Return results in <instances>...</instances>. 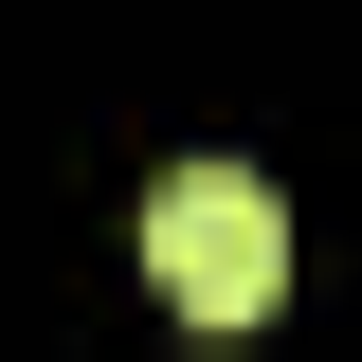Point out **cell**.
<instances>
[{"instance_id": "1", "label": "cell", "mask_w": 362, "mask_h": 362, "mask_svg": "<svg viewBox=\"0 0 362 362\" xmlns=\"http://www.w3.org/2000/svg\"><path fill=\"white\" fill-rule=\"evenodd\" d=\"M145 272H163L181 326H254L272 290H290V199H272L254 163H163L145 181Z\"/></svg>"}]
</instances>
